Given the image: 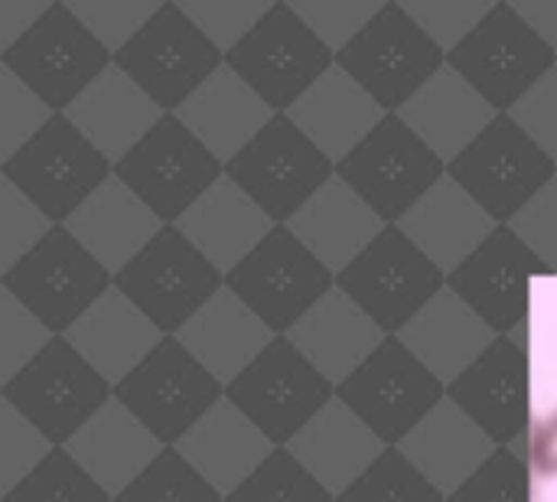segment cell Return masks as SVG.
Returning a JSON list of instances; mask_svg holds the SVG:
<instances>
[{
    "mask_svg": "<svg viewBox=\"0 0 557 502\" xmlns=\"http://www.w3.org/2000/svg\"><path fill=\"white\" fill-rule=\"evenodd\" d=\"M0 173L33 199L49 222L62 225L114 173V163L65 118V111H52Z\"/></svg>",
    "mask_w": 557,
    "mask_h": 502,
    "instance_id": "cell-1",
    "label": "cell"
},
{
    "mask_svg": "<svg viewBox=\"0 0 557 502\" xmlns=\"http://www.w3.org/2000/svg\"><path fill=\"white\" fill-rule=\"evenodd\" d=\"M111 284L114 274L65 225H52L3 274V287L52 336H62Z\"/></svg>",
    "mask_w": 557,
    "mask_h": 502,
    "instance_id": "cell-2",
    "label": "cell"
},
{
    "mask_svg": "<svg viewBox=\"0 0 557 502\" xmlns=\"http://www.w3.org/2000/svg\"><path fill=\"white\" fill-rule=\"evenodd\" d=\"M111 395L114 385L65 336H52L3 385V399L52 448H62Z\"/></svg>",
    "mask_w": 557,
    "mask_h": 502,
    "instance_id": "cell-3",
    "label": "cell"
},
{
    "mask_svg": "<svg viewBox=\"0 0 557 502\" xmlns=\"http://www.w3.org/2000/svg\"><path fill=\"white\" fill-rule=\"evenodd\" d=\"M114 52L65 7H52L3 52V65L26 85L49 111H65L108 65Z\"/></svg>",
    "mask_w": 557,
    "mask_h": 502,
    "instance_id": "cell-4",
    "label": "cell"
},
{
    "mask_svg": "<svg viewBox=\"0 0 557 502\" xmlns=\"http://www.w3.org/2000/svg\"><path fill=\"white\" fill-rule=\"evenodd\" d=\"M114 399L163 448H173L212 405L215 385L202 372L199 359L176 336H163L114 385Z\"/></svg>",
    "mask_w": 557,
    "mask_h": 502,
    "instance_id": "cell-5",
    "label": "cell"
},
{
    "mask_svg": "<svg viewBox=\"0 0 557 502\" xmlns=\"http://www.w3.org/2000/svg\"><path fill=\"white\" fill-rule=\"evenodd\" d=\"M114 287L163 333L173 336L215 287L212 268L199 248L176 229L163 225L117 274Z\"/></svg>",
    "mask_w": 557,
    "mask_h": 502,
    "instance_id": "cell-6",
    "label": "cell"
},
{
    "mask_svg": "<svg viewBox=\"0 0 557 502\" xmlns=\"http://www.w3.org/2000/svg\"><path fill=\"white\" fill-rule=\"evenodd\" d=\"M212 173L215 160L180 114H163L121 160H114V176L144 199L160 222H176Z\"/></svg>",
    "mask_w": 557,
    "mask_h": 502,
    "instance_id": "cell-7",
    "label": "cell"
},
{
    "mask_svg": "<svg viewBox=\"0 0 557 502\" xmlns=\"http://www.w3.org/2000/svg\"><path fill=\"white\" fill-rule=\"evenodd\" d=\"M114 65L124 69L127 78H134L157 101L160 111H173L215 65V49L202 39L180 3L166 0L114 52Z\"/></svg>",
    "mask_w": 557,
    "mask_h": 502,
    "instance_id": "cell-8",
    "label": "cell"
},
{
    "mask_svg": "<svg viewBox=\"0 0 557 502\" xmlns=\"http://www.w3.org/2000/svg\"><path fill=\"white\" fill-rule=\"evenodd\" d=\"M65 118L114 163L163 118V111L134 78H127L124 69L111 62L65 108Z\"/></svg>",
    "mask_w": 557,
    "mask_h": 502,
    "instance_id": "cell-9",
    "label": "cell"
},
{
    "mask_svg": "<svg viewBox=\"0 0 557 502\" xmlns=\"http://www.w3.org/2000/svg\"><path fill=\"white\" fill-rule=\"evenodd\" d=\"M111 274H117L166 222L153 216L114 173L62 222Z\"/></svg>",
    "mask_w": 557,
    "mask_h": 502,
    "instance_id": "cell-10",
    "label": "cell"
},
{
    "mask_svg": "<svg viewBox=\"0 0 557 502\" xmlns=\"http://www.w3.org/2000/svg\"><path fill=\"white\" fill-rule=\"evenodd\" d=\"M62 336L111 385H117L163 340V333L114 284Z\"/></svg>",
    "mask_w": 557,
    "mask_h": 502,
    "instance_id": "cell-11",
    "label": "cell"
},
{
    "mask_svg": "<svg viewBox=\"0 0 557 502\" xmlns=\"http://www.w3.org/2000/svg\"><path fill=\"white\" fill-rule=\"evenodd\" d=\"M62 448L111 497H117L163 451V444L114 395Z\"/></svg>",
    "mask_w": 557,
    "mask_h": 502,
    "instance_id": "cell-12",
    "label": "cell"
},
{
    "mask_svg": "<svg viewBox=\"0 0 557 502\" xmlns=\"http://www.w3.org/2000/svg\"><path fill=\"white\" fill-rule=\"evenodd\" d=\"M3 502H114V497L65 448H52Z\"/></svg>",
    "mask_w": 557,
    "mask_h": 502,
    "instance_id": "cell-13",
    "label": "cell"
},
{
    "mask_svg": "<svg viewBox=\"0 0 557 502\" xmlns=\"http://www.w3.org/2000/svg\"><path fill=\"white\" fill-rule=\"evenodd\" d=\"M114 502H215V493L176 448H163Z\"/></svg>",
    "mask_w": 557,
    "mask_h": 502,
    "instance_id": "cell-14",
    "label": "cell"
},
{
    "mask_svg": "<svg viewBox=\"0 0 557 502\" xmlns=\"http://www.w3.org/2000/svg\"><path fill=\"white\" fill-rule=\"evenodd\" d=\"M55 222L0 173V274H7Z\"/></svg>",
    "mask_w": 557,
    "mask_h": 502,
    "instance_id": "cell-15",
    "label": "cell"
},
{
    "mask_svg": "<svg viewBox=\"0 0 557 502\" xmlns=\"http://www.w3.org/2000/svg\"><path fill=\"white\" fill-rule=\"evenodd\" d=\"M49 108L0 62V167L49 121Z\"/></svg>",
    "mask_w": 557,
    "mask_h": 502,
    "instance_id": "cell-16",
    "label": "cell"
},
{
    "mask_svg": "<svg viewBox=\"0 0 557 502\" xmlns=\"http://www.w3.org/2000/svg\"><path fill=\"white\" fill-rule=\"evenodd\" d=\"M52 333L0 284V385H7Z\"/></svg>",
    "mask_w": 557,
    "mask_h": 502,
    "instance_id": "cell-17",
    "label": "cell"
},
{
    "mask_svg": "<svg viewBox=\"0 0 557 502\" xmlns=\"http://www.w3.org/2000/svg\"><path fill=\"white\" fill-rule=\"evenodd\" d=\"M52 444L0 395V497H7Z\"/></svg>",
    "mask_w": 557,
    "mask_h": 502,
    "instance_id": "cell-18",
    "label": "cell"
},
{
    "mask_svg": "<svg viewBox=\"0 0 557 502\" xmlns=\"http://www.w3.org/2000/svg\"><path fill=\"white\" fill-rule=\"evenodd\" d=\"M163 0H65V7L111 49L117 52Z\"/></svg>",
    "mask_w": 557,
    "mask_h": 502,
    "instance_id": "cell-19",
    "label": "cell"
},
{
    "mask_svg": "<svg viewBox=\"0 0 557 502\" xmlns=\"http://www.w3.org/2000/svg\"><path fill=\"white\" fill-rule=\"evenodd\" d=\"M49 7L52 0H0V52H7Z\"/></svg>",
    "mask_w": 557,
    "mask_h": 502,
    "instance_id": "cell-20",
    "label": "cell"
},
{
    "mask_svg": "<svg viewBox=\"0 0 557 502\" xmlns=\"http://www.w3.org/2000/svg\"><path fill=\"white\" fill-rule=\"evenodd\" d=\"M0 62H3V52H0Z\"/></svg>",
    "mask_w": 557,
    "mask_h": 502,
    "instance_id": "cell-21",
    "label": "cell"
},
{
    "mask_svg": "<svg viewBox=\"0 0 557 502\" xmlns=\"http://www.w3.org/2000/svg\"><path fill=\"white\" fill-rule=\"evenodd\" d=\"M0 284H3V274H0Z\"/></svg>",
    "mask_w": 557,
    "mask_h": 502,
    "instance_id": "cell-22",
    "label": "cell"
},
{
    "mask_svg": "<svg viewBox=\"0 0 557 502\" xmlns=\"http://www.w3.org/2000/svg\"><path fill=\"white\" fill-rule=\"evenodd\" d=\"M0 395H3V385H0Z\"/></svg>",
    "mask_w": 557,
    "mask_h": 502,
    "instance_id": "cell-23",
    "label": "cell"
},
{
    "mask_svg": "<svg viewBox=\"0 0 557 502\" xmlns=\"http://www.w3.org/2000/svg\"><path fill=\"white\" fill-rule=\"evenodd\" d=\"M0 502H3V497H0Z\"/></svg>",
    "mask_w": 557,
    "mask_h": 502,
    "instance_id": "cell-24",
    "label": "cell"
}]
</instances>
